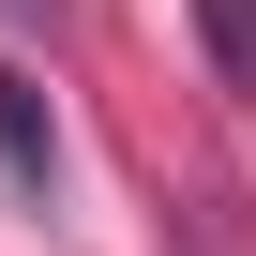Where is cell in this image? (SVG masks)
Listing matches in <instances>:
<instances>
[{
  "mask_svg": "<svg viewBox=\"0 0 256 256\" xmlns=\"http://www.w3.org/2000/svg\"><path fill=\"white\" fill-rule=\"evenodd\" d=\"M0 16H46V0H0Z\"/></svg>",
  "mask_w": 256,
  "mask_h": 256,
  "instance_id": "cell-3",
  "label": "cell"
},
{
  "mask_svg": "<svg viewBox=\"0 0 256 256\" xmlns=\"http://www.w3.org/2000/svg\"><path fill=\"white\" fill-rule=\"evenodd\" d=\"M196 30H211V60H226V90H256V0H196Z\"/></svg>",
  "mask_w": 256,
  "mask_h": 256,
  "instance_id": "cell-2",
  "label": "cell"
},
{
  "mask_svg": "<svg viewBox=\"0 0 256 256\" xmlns=\"http://www.w3.org/2000/svg\"><path fill=\"white\" fill-rule=\"evenodd\" d=\"M0 166H16L30 196L60 181V120H46V90H30V76H0Z\"/></svg>",
  "mask_w": 256,
  "mask_h": 256,
  "instance_id": "cell-1",
  "label": "cell"
}]
</instances>
